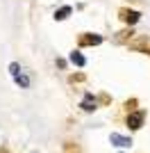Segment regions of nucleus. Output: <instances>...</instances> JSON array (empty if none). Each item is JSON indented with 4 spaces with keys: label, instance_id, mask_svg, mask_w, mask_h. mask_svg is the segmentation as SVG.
Wrapping results in <instances>:
<instances>
[{
    "label": "nucleus",
    "instance_id": "f257e3e1",
    "mask_svg": "<svg viewBox=\"0 0 150 153\" xmlns=\"http://www.w3.org/2000/svg\"><path fill=\"white\" fill-rule=\"evenodd\" d=\"M9 73H12L14 82L18 85L21 89H27V87H30V78H27V76L23 73V69H21V66H18L16 62H12V64H9Z\"/></svg>",
    "mask_w": 150,
    "mask_h": 153
},
{
    "label": "nucleus",
    "instance_id": "f03ea898",
    "mask_svg": "<svg viewBox=\"0 0 150 153\" xmlns=\"http://www.w3.org/2000/svg\"><path fill=\"white\" fill-rule=\"evenodd\" d=\"M143 112L139 110V112H132L130 117H127V126L132 128V130H137V128H141V123H143Z\"/></svg>",
    "mask_w": 150,
    "mask_h": 153
},
{
    "label": "nucleus",
    "instance_id": "7ed1b4c3",
    "mask_svg": "<svg viewBox=\"0 0 150 153\" xmlns=\"http://www.w3.org/2000/svg\"><path fill=\"white\" fill-rule=\"evenodd\" d=\"M121 19L125 21V23H130V25H134L139 19H141V14L134 12V9H121Z\"/></svg>",
    "mask_w": 150,
    "mask_h": 153
},
{
    "label": "nucleus",
    "instance_id": "20e7f679",
    "mask_svg": "<svg viewBox=\"0 0 150 153\" xmlns=\"http://www.w3.org/2000/svg\"><path fill=\"white\" fill-rule=\"evenodd\" d=\"M112 144H116V146H121V149H125V146H130L132 144V140L130 137H123V135H118V133H112Z\"/></svg>",
    "mask_w": 150,
    "mask_h": 153
},
{
    "label": "nucleus",
    "instance_id": "39448f33",
    "mask_svg": "<svg viewBox=\"0 0 150 153\" xmlns=\"http://www.w3.org/2000/svg\"><path fill=\"white\" fill-rule=\"evenodd\" d=\"M82 110H84V112H93V110H96L93 94H87V96H84V101H82Z\"/></svg>",
    "mask_w": 150,
    "mask_h": 153
},
{
    "label": "nucleus",
    "instance_id": "423d86ee",
    "mask_svg": "<svg viewBox=\"0 0 150 153\" xmlns=\"http://www.w3.org/2000/svg\"><path fill=\"white\" fill-rule=\"evenodd\" d=\"M102 41V37L100 34H93V37H80V46H96Z\"/></svg>",
    "mask_w": 150,
    "mask_h": 153
},
{
    "label": "nucleus",
    "instance_id": "0eeeda50",
    "mask_svg": "<svg viewBox=\"0 0 150 153\" xmlns=\"http://www.w3.org/2000/svg\"><path fill=\"white\" fill-rule=\"evenodd\" d=\"M71 62H73V64H77V66H84V64H87V59L82 57V55H80L77 51H73V53H71Z\"/></svg>",
    "mask_w": 150,
    "mask_h": 153
},
{
    "label": "nucleus",
    "instance_id": "6e6552de",
    "mask_svg": "<svg viewBox=\"0 0 150 153\" xmlns=\"http://www.w3.org/2000/svg\"><path fill=\"white\" fill-rule=\"evenodd\" d=\"M68 14H71V7H62V9H57V12H55V19L57 21H64Z\"/></svg>",
    "mask_w": 150,
    "mask_h": 153
}]
</instances>
